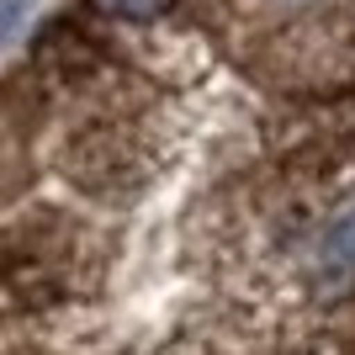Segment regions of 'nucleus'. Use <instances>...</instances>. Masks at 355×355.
Here are the masks:
<instances>
[{
  "instance_id": "f257e3e1",
  "label": "nucleus",
  "mask_w": 355,
  "mask_h": 355,
  "mask_svg": "<svg viewBox=\"0 0 355 355\" xmlns=\"http://www.w3.org/2000/svg\"><path fill=\"white\" fill-rule=\"evenodd\" d=\"M324 276L329 282H350L355 276V212H345L324 239Z\"/></svg>"
}]
</instances>
